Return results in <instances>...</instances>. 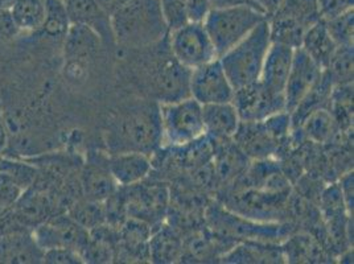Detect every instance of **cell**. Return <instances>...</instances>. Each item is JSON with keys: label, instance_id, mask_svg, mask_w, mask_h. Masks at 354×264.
Masks as SVG:
<instances>
[{"label": "cell", "instance_id": "1", "mask_svg": "<svg viewBox=\"0 0 354 264\" xmlns=\"http://www.w3.org/2000/svg\"><path fill=\"white\" fill-rule=\"evenodd\" d=\"M106 136L109 155L120 152L153 155L162 146L159 103L143 102L119 111L110 120Z\"/></svg>", "mask_w": 354, "mask_h": 264}, {"label": "cell", "instance_id": "2", "mask_svg": "<svg viewBox=\"0 0 354 264\" xmlns=\"http://www.w3.org/2000/svg\"><path fill=\"white\" fill-rule=\"evenodd\" d=\"M117 46L146 49L159 44L169 35L160 0H123L111 14Z\"/></svg>", "mask_w": 354, "mask_h": 264}, {"label": "cell", "instance_id": "3", "mask_svg": "<svg viewBox=\"0 0 354 264\" xmlns=\"http://www.w3.org/2000/svg\"><path fill=\"white\" fill-rule=\"evenodd\" d=\"M204 223L207 229L233 243L266 242L281 243L288 236L287 225L281 222H261L236 214L227 207L213 202L204 210Z\"/></svg>", "mask_w": 354, "mask_h": 264}, {"label": "cell", "instance_id": "4", "mask_svg": "<svg viewBox=\"0 0 354 264\" xmlns=\"http://www.w3.org/2000/svg\"><path fill=\"white\" fill-rule=\"evenodd\" d=\"M270 45V27L266 19L242 41L218 57L234 90L259 81Z\"/></svg>", "mask_w": 354, "mask_h": 264}, {"label": "cell", "instance_id": "5", "mask_svg": "<svg viewBox=\"0 0 354 264\" xmlns=\"http://www.w3.org/2000/svg\"><path fill=\"white\" fill-rule=\"evenodd\" d=\"M265 14L250 6L210 10L203 21L218 57L242 41L261 21Z\"/></svg>", "mask_w": 354, "mask_h": 264}, {"label": "cell", "instance_id": "6", "mask_svg": "<svg viewBox=\"0 0 354 264\" xmlns=\"http://www.w3.org/2000/svg\"><path fill=\"white\" fill-rule=\"evenodd\" d=\"M162 123V146L178 147L205 135L203 106L192 97L159 103Z\"/></svg>", "mask_w": 354, "mask_h": 264}, {"label": "cell", "instance_id": "7", "mask_svg": "<svg viewBox=\"0 0 354 264\" xmlns=\"http://www.w3.org/2000/svg\"><path fill=\"white\" fill-rule=\"evenodd\" d=\"M148 66V84L158 103L180 101L189 95L191 69L177 61L171 50L168 55H156Z\"/></svg>", "mask_w": 354, "mask_h": 264}, {"label": "cell", "instance_id": "8", "mask_svg": "<svg viewBox=\"0 0 354 264\" xmlns=\"http://www.w3.org/2000/svg\"><path fill=\"white\" fill-rule=\"evenodd\" d=\"M291 194H274L254 188H230L222 205L229 210L261 222H279Z\"/></svg>", "mask_w": 354, "mask_h": 264}, {"label": "cell", "instance_id": "9", "mask_svg": "<svg viewBox=\"0 0 354 264\" xmlns=\"http://www.w3.org/2000/svg\"><path fill=\"white\" fill-rule=\"evenodd\" d=\"M168 46L172 56L191 70L218 59L203 23L189 21L177 30H171Z\"/></svg>", "mask_w": 354, "mask_h": 264}, {"label": "cell", "instance_id": "10", "mask_svg": "<svg viewBox=\"0 0 354 264\" xmlns=\"http://www.w3.org/2000/svg\"><path fill=\"white\" fill-rule=\"evenodd\" d=\"M146 180L120 188L124 194L127 216L145 220L155 229L162 225L168 211L171 191L164 182L147 184Z\"/></svg>", "mask_w": 354, "mask_h": 264}, {"label": "cell", "instance_id": "11", "mask_svg": "<svg viewBox=\"0 0 354 264\" xmlns=\"http://www.w3.org/2000/svg\"><path fill=\"white\" fill-rule=\"evenodd\" d=\"M189 95L201 106L233 101L234 88L222 68L220 59H214L191 72Z\"/></svg>", "mask_w": 354, "mask_h": 264}, {"label": "cell", "instance_id": "12", "mask_svg": "<svg viewBox=\"0 0 354 264\" xmlns=\"http://www.w3.org/2000/svg\"><path fill=\"white\" fill-rule=\"evenodd\" d=\"M232 103L241 122H259L286 111L284 95L272 93L259 81L234 90Z\"/></svg>", "mask_w": 354, "mask_h": 264}, {"label": "cell", "instance_id": "13", "mask_svg": "<svg viewBox=\"0 0 354 264\" xmlns=\"http://www.w3.org/2000/svg\"><path fill=\"white\" fill-rule=\"evenodd\" d=\"M33 236L43 249L68 247L81 252L88 241V232L68 214H55L37 225Z\"/></svg>", "mask_w": 354, "mask_h": 264}, {"label": "cell", "instance_id": "14", "mask_svg": "<svg viewBox=\"0 0 354 264\" xmlns=\"http://www.w3.org/2000/svg\"><path fill=\"white\" fill-rule=\"evenodd\" d=\"M323 72L324 70H322L301 48L295 49L291 70L284 88V102L287 113L291 114L295 110L296 106L301 102V100L322 78Z\"/></svg>", "mask_w": 354, "mask_h": 264}, {"label": "cell", "instance_id": "15", "mask_svg": "<svg viewBox=\"0 0 354 264\" xmlns=\"http://www.w3.org/2000/svg\"><path fill=\"white\" fill-rule=\"evenodd\" d=\"M233 142L250 160L275 159L284 148L268 131L263 120L241 122Z\"/></svg>", "mask_w": 354, "mask_h": 264}, {"label": "cell", "instance_id": "16", "mask_svg": "<svg viewBox=\"0 0 354 264\" xmlns=\"http://www.w3.org/2000/svg\"><path fill=\"white\" fill-rule=\"evenodd\" d=\"M80 187L84 198L97 202H104L118 189V184L109 168V156L102 153L88 156L80 175Z\"/></svg>", "mask_w": 354, "mask_h": 264}, {"label": "cell", "instance_id": "17", "mask_svg": "<svg viewBox=\"0 0 354 264\" xmlns=\"http://www.w3.org/2000/svg\"><path fill=\"white\" fill-rule=\"evenodd\" d=\"M44 249L36 242L30 229H7L0 232V263H43Z\"/></svg>", "mask_w": 354, "mask_h": 264}, {"label": "cell", "instance_id": "18", "mask_svg": "<svg viewBox=\"0 0 354 264\" xmlns=\"http://www.w3.org/2000/svg\"><path fill=\"white\" fill-rule=\"evenodd\" d=\"M72 24L93 30L104 46H117L111 26V16L97 0H64Z\"/></svg>", "mask_w": 354, "mask_h": 264}, {"label": "cell", "instance_id": "19", "mask_svg": "<svg viewBox=\"0 0 354 264\" xmlns=\"http://www.w3.org/2000/svg\"><path fill=\"white\" fill-rule=\"evenodd\" d=\"M213 140V139H212ZM214 153L212 159V165L218 185L227 187L242 176L251 160L241 151V148L230 140H213Z\"/></svg>", "mask_w": 354, "mask_h": 264}, {"label": "cell", "instance_id": "20", "mask_svg": "<svg viewBox=\"0 0 354 264\" xmlns=\"http://www.w3.org/2000/svg\"><path fill=\"white\" fill-rule=\"evenodd\" d=\"M295 49L287 45L271 43L266 55L259 82L275 94L284 95L287 78L291 70Z\"/></svg>", "mask_w": 354, "mask_h": 264}, {"label": "cell", "instance_id": "21", "mask_svg": "<svg viewBox=\"0 0 354 264\" xmlns=\"http://www.w3.org/2000/svg\"><path fill=\"white\" fill-rule=\"evenodd\" d=\"M109 168L118 187H130L148 178L153 162L146 153L120 152L109 155Z\"/></svg>", "mask_w": 354, "mask_h": 264}, {"label": "cell", "instance_id": "22", "mask_svg": "<svg viewBox=\"0 0 354 264\" xmlns=\"http://www.w3.org/2000/svg\"><path fill=\"white\" fill-rule=\"evenodd\" d=\"M183 235L171 225L156 226L148 241L149 262L158 264H171L183 259Z\"/></svg>", "mask_w": 354, "mask_h": 264}, {"label": "cell", "instance_id": "23", "mask_svg": "<svg viewBox=\"0 0 354 264\" xmlns=\"http://www.w3.org/2000/svg\"><path fill=\"white\" fill-rule=\"evenodd\" d=\"M204 130L213 140H230L236 133L241 119L232 102L203 106Z\"/></svg>", "mask_w": 354, "mask_h": 264}, {"label": "cell", "instance_id": "24", "mask_svg": "<svg viewBox=\"0 0 354 264\" xmlns=\"http://www.w3.org/2000/svg\"><path fill=\"white\" fill-rule=\"evenodd\" d=\"M222 263H284L279 243L239 242L227 249L220 259Z\"/></svg>", "mask_w": 354, "mask_h": 264}, {"label": "cell", "instance_id": "25", "mask_svg": "<svg viewBox=\"0 0 354 264\" xmlns=\"http://www.w3.org/2000/svg\"><path fill=\"white\" fill-rule=\"evenodd\" d=\"M283 255L288 263H323L328 262L324 245L310 234L288 235L283 245Z\"/></svg>", "mask_w": 354, "mask_h": 264}, {"label": "cell", "instance_id": "26", "mask_svg": "<svg viewBox=\"0 0 354 264\" xmlns=\"http://www.w3.org/2000/svg\"><path fill=\"white\" fill-rule=\"evenodd\" d=\"M300 48L315 61V64L325 70L328 62L335 53L337 45L332 40L329 32L326 30L324 19H319L304 32L303 41Z\"/></svg>", "mask_w": 354, "mask_h": 264}, {"label": "cell", "instance_id": "27", "mask_svg": "<svg viewBox=\"0 0 354 264\" xmlns=\"http://www.w3.org/2000/svg\"><path fill=\"white\" fill-rule=\"evenodd\" d=\"M102 45L100 37L88 27L72 24L65 36V55L73 64H81L88 59L97 48Z\"/></svg>", "mask_w": 354, "mask_h": 264}, {"label": "cell", "instance_id": "28", "mask_svg": "<svg viewBox=\"0 0 354 264\" xmlns=\"http://www.w3.org/2000/svg\"><path fill=\"white\" fill-rule=\"evenodd\" d=\"M267 20L270 27L271 43L287 45L292 49L300 48L307 26H304L295 17L286 15L279 11L267 17Z\"/></svg>", "mask_w": 354, "mask_h": 264}, {"label": "cell", "instance_id": "29", "mask_svg": "<svg viewBox=\"0 0 354 264\" xmlns=\"http://www.w3.org/2000/svg\"><path fill=\"white\" fill-rule=\"evenodd\" d=\"M296 130L310 143L326 144L336 135L337 127L329 109H317L308 114Z\"/></svg>", "mask_w": 354, "mask_h": 264}, {"label": "cell", "instance_id": "30", "mask_svg": "<svg viewBox=\"0 0 354 264\" xmlns=\"http://www.w3.org/2000/svg\"><path fill=\"white\" fill-rule=\"evenodd\" d=\"M45 0H16L11 15L20 32L37 33L44 23Z\"/></svg>", "mask_w": 354, "mask_h": 264}, {"label": "cell", "instance_id": "31", "mask_svg": "<svg viewBox=\"0 0 354 264\" xmlns=\"http://www.w3.org/2000/svg\"><path fill=\"white\" fill-rule=\"evenodd\" d=\"M46 11L43 26L37 33L52 39H65L72 23L64 0H45Z\"/></svg>", "mask_w": 354, "mask_h": 264}, {"label": "cell", "instance_id": "32", "mask_svg": "<svg viewBox=\"0 0 354 264\" xmlns=\"http://www.w3.org/2000/svg\"><path fill=\"white\" fill-rule=\"evenodd\" d=\"M333 82V85L353 84L354 78V46L342 45L337 46L335 53L328 62L324 70Z\"/></svg>", "mask_w": 354, "mask_h": 264}, {"label": "cell", "instance_id": "33", "mask_svg": "<svg viewBox=\"0 0 354 264\" xmlns=\"http://www.w3.org/2000/svg\"><path fill=\"white\" fill-rule=\"evenodd\" d=\"M68 214L88 232L104 223V204L84 197L69 206Z\"/></svg>", "mask_w": 354, "mask_h": 264}, {"label": "cell", "instance_id": "34", "mask_svg": "<svg viewBox=\"0 0 354 264\" xmlns=\"http://www.w3.org/2000/svg\"><path fill=\"white\" fill-rule=\"evenodd\" d=\"M278 11L295 17L307 27L322 19L317 0H283Z\"/></svg>", "mask_w": 354, "mask_h": 264}, {"label": "cell", "instance_id": "35", "mask_svg": "<svg viewBox=\"0 0 354 264\" xmlns=\"http://www.w3.org/2000/svg\"><path fill=\"white\" fill-rule=\"evenodd\" d=\"M0 171L12 177L24 191L32 187L39 177V169L35 164L16 162L10 158H0Z\"/></svg>", "mask_w": 354, "mask_h": 264}, {"label": "cell", "instance_id": "36", "mask_svg": "<svg viewBox=\"0 0 354 264\" xmlns=\"http://www.w3.org/2000/svg\"><path fill=\"white\" fill-rule=\"evenodd\" d=\"M326 30L329 32L332 40L337 46L353 45L354 37V11H346L339 16L325 20Z\"/></svg>", "mask_w": 354, "mask_h": 264}, {"label": "cell", "instance_id": "37", "mask_svg": "<svg viewBox=\"0 0 354 264\" xmlns=\"http://www.w3.org/2000/svg\"><path fill=\"white\" fill-rule=\"evenodd\" d=\"M160 7L169 32L189 23L187 0H160Z\"/></svg>", "mask_w": 354, "mask_h": 264}, {"label": "cell", "instance_id": "38", "mask_svg": "<svg viewBox=\"0 0 354 264\" xmlns=\"http://www.w3.org/2000/svg\"><path fill=\"white\" fill-rule=\"evenodd\" d=\"M43 263L48 264H81L84 259L77 249L68 247H53L44 249Z\"/></svg>", "mask_w": 354, "mask_h": 264}, {"label": "cell", "instance_id": "39", "mask_svg": "<svg viewBox=\"0 0 354 264\" xmlns=\"http://www.w3.org/2000/svg\"><path fill=\"white\" fill-rule=\"evenodd\" d=\"M24 189L16 182L15 180L6 172L0 171V201L4 205L14 207L16 201L20 198Z\"/></svg>", "mask_w": 354, "mask_h": 264}, {"label": "cell", "instance_id": "40", "mask_svg": "<svg viewBox=\"0 0 354 264\" xmlns=\"http://www.w3.org/2000/svg\"><path fill=\"white\" fill-rule=\"evenodd\" d=\"M322 19L328 20L353 10L354 0H317Z\"/></svg>", "mask_w": 354, "mask_h": 264}, {"label": "cell", "instance_id": "41", "mask_svg": "<svg viewBox=\"0 0 354 264\" xmlns=\"http://www.w3.org/2000/svg\"><path fill=\"white\" fill-rule=\"evenodd\" d=\"M20 33L10 11H0V44L7 43Z\"/></svg>", "mask_w": 354, "mask_h": 264}, {"label": "cell", "instance_id": "42", "mask_svg": "<svg viewBox=\"0 0 354 264\" xmlns=\"http://www.w3.org/2000/svg\"><path fill=\"white\" fill-rule=\"evenodd\" d=\"M210 0H187V11L189 21L203 23L210 12Z\"/></svg>", "mask_w": 354, "mask_h": 264}, {"label": "cell", "instance_id": "43", "mask_svg": "<svg viewBox=\"0 0 354 264\" xmlns=\"http://www.w3.org/2000/svg\"><path fill=\"white\" fill-rule=\"evenodd\" d=\"M339 189L344 196L345 204L348 206V210L353 214L354 206V175L353 171H348L342 173L339 180Z\"/></svg>", "mask_w": 354, "mask_h": 264}, {"label": "cell", "instance_id": "44", "mask_svg": "<svg viewBox=\"0 0 354 264\" xmlns=\"http://www.w3.org/2000/svg\"><path fill=\"white\" fill-rule=\"evenodd\" d=\"M249 1L258 11H261L267 17H270L275 12H278L283 0H249Z\"/></svg>", "mask_w": 354, "mask_h": 264}, {"label": "cell", "instance_id": "45", "mask_svg": "<svg viewBox=\"0 0 354 264\" xmlns=\"http://www.w3.org/2000/svg\"><path fill=\"white\" fill-rule=\"evenodd\" d=\"M236 6H250L252 8H255L249 0H210L212 10H214V8H229V7H236Z\"/></svg>", "mask_w": 354, "mask_h": 264}, {"label": "cell", "instance_id": "46", "mask_svg": "<svg viewBox=\"0 0 354 264\" xmlns=\"http://www.w3.org/2000/svg\"><path fill=\"white\" fill-rule=\"evenodd\" d=\"M7 144H8V126L0 106V155L6 151Z\"/></svg>", "mask_w": 354, "mask_h": 264}, {"label": "cell", "instance_id": "47", "mask_svg": "<svg viewBox=\"0 0 354 264\" xmlns=\"http://www.w3.org/2000/svg\"><path fill=\"white\" fill-rule=\"evenodd\" d=\"M97 1L100 3V6L104 8V11L111 16V14L122 4L123 0H97Z\"/></svg>", "mask_w": 354, "mask_h": 264}, {"label": "cell", "instance_id": "48", "mask_svg": "<svg viewBox=\"0 0 354 264\" xmlns=\"http://www.w3.org/2000/svg\"><path fill=\"white\" fill-rule=\"evenodd\" d=\"M16 0H0V11H11Z\"/></svg>", "mask_w": 354, "mask_h": 264}]
</instances>
